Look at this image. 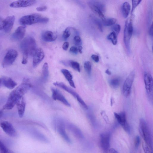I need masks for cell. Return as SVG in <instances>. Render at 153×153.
<instances>
[{"label":"cell","mask_w":153,"mask_h":153,"mask_svg":"<svg viewBox=\"0 0 153 153\" xmlns=\"http://www.w3.org/2000/svg\"><path fill=\"white\" fill-rule=\"evenodd\" d=\"M25 93L19 85L13 90L9 94L7 101L3 106L5 110H10L14 106L18 100L23 97Z\"/></svg>","instance_id":"1"},{"label":"cell","mask_w":153,"mask_h":153,"mask_svg":"<svg viewBox=\"0 0 153 153\" xmlns=\"http://www.w3.org/2000/svg\"><path fill=\"white\" fill-rule=\"evenodd\" d=\"M20 48L23 54L33 56L37 49L35 39L31 36H27L21 42Z\"/></svg>","instance_id":"2"},{"label":"cell","mask_w":153,"mask_h":153,"mask_svg":"<svg viewBox=\"0 0 153 153\" xmlns=\"http://www.w3.org/2000/svg\"><path fill=\"white\" fill-rule=\"evenodd\" d=\"M139 130L144 143L152 150V140L151 132L147 123L143 118L140 120Z\"/></svg>","instance_id":"3"},{"label":"cell","mask_w":153,"mask_h":153,"mask_svg":"<svg viewBox=\"0 0 153 153\" xmlns=\"http://www.w3.org/2000/svg\"><path fill=\"white\" fill-rule=\"evenodd\" d=\"M42 17L37 14H34L24 16L19 19L20 23L23 25H30L33 24L40 23Z\"/></svg>","instance_id":"4"},{"label":"cell","mask_w":153,"mask_h":153,"mask_svg":"<svg viewBox=\"0 0 153 153\" xmlns=\"http://www.w3.org/2000/svg\"><path fill=\"white\" fill-rule=\"evenodd\" d=\"M135 75L134 72L132 71L127 77L124 82L122 91L123 95L126 97L128 96L130 94Z\"/></svg>","instance_id":"5"},{"label":"cell","mask_w":153,"mask_h":153,"mask_svg":"<svg viewBox=\"0 0 153 153\" xmlns=\"http://www.w3.org/2000/svg\"><path fill=\"white\" fill-rule=\"evenodd\" d=\"M18 56L17 51L14 49L8 51L5 56L2 63V66L5 68L11 65L15 62Z\"/></svg>","instance_id":"6"},{"label":"cell","mask_w":153,"mask_h":153,"mask_svg":"<svg viewBox=\"0 0 153 153\" xmlns=\"http://www.w3.org/2000/svg\"><path fill=\"white\" fill-rule=\"evenodd\" d=\"M144 80L146 93L149 98L152 99L153 92V79L151 75L145 72L144 75Z\"/></svg>","instance_id":"7"},{"label":"cell","mask_w":153,"mask_h":153,"mask_svg":"<svg viewBox=\"0 0 153 153\" xmlns=\"http://www.w3.org/2000/svg\"><path fill=\"white\" fill-rule=\"evenodd\" d=\"M110 136L108 133L101 134L100 136V143L101 148L104 153H108L109 149Z\"/></svg>","instance_id":"8"},{"label":"cell","mask_w":153,"mask_h":153,"mask_svg":"<svg viewBox=\"0 0 153 153\" xmlns=\"http://www.w3.org/2000/svg\"><path fill=\"white\" fill-rule=\"evenodd\" d=\"M114 114L118 122L123 129L126 131L129 132L130 131V127L127 121L125 112H122L119 113L114 112Z\"/></svg>","instance_id":"9"},{"label":"cell","mask_w":153,"mask_h":153,"mask_svg":"<svg viewBox=\"0 0 153 153\" xmlns=\"http://www.w3.org/2000/svg\"><path fill=\"white\" fill-rule=\"evenodd\" d=\"M0 126L4 131L9 136L15 137L17 135V133L13 125L10 122L4 121L1 122Z\"/></svg>","instance_id":"10"},{"label":"cell","mask_w":153,"mask_h":153,"mask_svg":"<svg viewBox=\"0 0 153 153\" xmlns=\"http://www.w3.org/2000/svg\"><path fill=\"white\" fill-rule=\"evenodd\" d=\"M26 26L22 25L19 27L12 34L11 39L14 41H19L24 37L26 31Z\"/></svg>","instance_id":"11"},{"label":"cell","mask_w":153,"mask_h":153,"mask_svg":"<svg viewBox=\"0 0 153 153\" xmlns=\"http://www.w3.org/2000/svg\"><path fill=\"white\" fill-rule=\"evenodd\" d=\"M52 97L54 100H57L62 102L68 107H71L70 104L65 98L64 96L57 89L52 88Z\"/></svg>","instance_id":"12"},{"label":"cell","mask_w":153,"mask_h":153,"mask_svg":"<svg viewBox=\"0 0 153 153\" xmlns=\"http://www.w3.org/2000/svg\"><path fill=\"white\" fill-rule=\"evenodd\" d=\"M45 54L42 48H37L33 56V65L34 68L36 67L44 58Z\"/></svg>","instance_id":"13"},{"label":"cell","mask_w":153,"mask_h":153,"mask_svg":"<svg viewBox=\"0 0 153 153\" xmlns=\"http://www.w3.org/2000/svg\"><path fill=\"white\" fill-rule=\"evenodd\" d=\"M36 2V1L33 0H18L12 2L10 6L14 8L26 7L33 5Z\"/></svg>","instance_id":"14"},{"label":"cell","mask_w":153,"mask_h":153,"mask_svg":"<svg viewBox=\"0 0 153 153\" xmlns=\"http://www.w3.org/2000/svg\"><path fill=\"white\" fill-rule=\"evenodd\" d=\"M15 19L14 16H7L4 19V30L5 33H8L10 31L13 26Z\"/></svg>","instance_id":"15"},{"label":"cell","mask_w":153,"mask_h":153,"mask_svg":"<svg viewBox=\"0 0 153 153\" xmlns=\"http://www.w3.org/2000/svg\"><path fill=\"white\" fill-rule=\"evenodd\" d=\"M16 104L19 115L22 118L24 115L26 106V101L24 97H23L19 99Z\"/></svg>","instance_id":"16"},{"label":"cell","mask_w":153,"mask_h":153,"mask_svg":"<svg viewBox=\"0 0 153 153\" xmlns=\"http://www.w3.org/2000/svg\"><path fill=\"white\" fill-rule=\"evenodd\" d=\"M42 39L45 41L51 42L55 41L56 39V36L53 32L46 30L43 32L42 34Z\"/></svg>","instance_id":"17"},{"label":"cell","mask_w":153,"mask_h":153,"mask_svg":"<svg viewBox=\"0 0 153 153\" xmlns=\"http://www.w3.org/2000/svg\"><path fill=\"white\" fill-rule=\"evenodd\" d=\"M53 84L63 89H64L71 94L76 99L79 96L74 91L67 86L63 82H56L53 83Z\"/></svg>","instance_id":"18"},{"label":"cell","mask_w":153,"mask_h":153,"mask_svg":"<svg viewBox=\"0 0 153 153\" xmlns=\"http://www.w3.org/2000/svg\"><path fill=\"white\" fill-rule=\"evenodd\" d=\"M88 4L92 10L102 20L105 18L103 12L98 7L93 3L92 1H88Z\"/></svg>","instance_id":"19"},{"label":"cell","mask_w":153,"mask_h":153,"mask_svg":"<svg viewBox=\"0 0 153 153\" xmlns=\"http://www.w3.org/2000/svg\"><path fill=\"white\" fill-rule=\"evenodd\" d=\"M2 84L6 88L10 89H13L17 83L10 78L2 79Z\"/></svg>","instance_id":"20"},{"label":"cell","mask_w":153,"mask_h":153,"mask_svg":"<svg viewBox=\"0 0 153 153\" xmlns=\"http://www.w3.org/2000/svg\"><path fill=\"white\" fill-rule=\"evenodd\" d=\"M61 72L68 81L70 85L73 88H75L76 86L73 80V76L70 72L65 69H62Z\"/></svg>","instance_id":"21"},{"label":"cell","mask_w":153,"mask_h":153,"mask_svg":"<svg viewBox=\"0 0 153 153\" xmlns=\"http://www.w3.org/2000/svg\"><path fill=\"white\" fill-rule=\"evenodd\" d=\"M128 23V20H127L125 23L124 30V41L127 52L128 53H130V39L128 37L127 30Z\"/></svg>","instance_id":"22"},{"label":"cell","mask_w":153,"mask_h":153,"mask_svg":"<svg viewBox=\"0 0 153 153\" xmlns=\"http://www.w3.org/2000/svg\"><path fill=\"white\" fill-rule=\"evenodd\" d=\"M122 12L123 17L127 18L128 16L130 10V5L127 2H124L122 6Z\"/></svg>","instance_id":"23"},{"label":"cell","mask_w":153,"mask_h":153,"mask_svg":"<svg viewBox=\"0 0 153 153\" xmlns=\"http://www.w3.org/2000/svg\"><path fill=\"white\" fill-rule=\"evenodd\" d=\"M102 21L105 26H109L114 24L116 23L117 20L116 19L114 18H105L102 20Z\"/></svg>","instance_id":"24"},{"label":"cell","mask_w":153,"mask_h":153,"mask_svg":"<svg viewBox=\"0 0 153 153\" xmlns=\"http://www.w3.org/2000/svg\"><path fill=\"white\" fill-rule=\"evenodd\" d=\"M42 73L43 78L46 79L49 76L48 66L47 62L44 63L42 68Z\"/></svg>","instance_id":"25"},{"label":"cell","mask_w":153,"mask_h":153,"mask_svg":"<svg viewBox=\"0 0 153 153\" xmlns=\"http://www.w3.org/2000/svg\"><path fill=\"white\" fill-rule=\"evenodd\" d=\"M0 153H15L8 149L0 140Z\"/></svg>","instance_id":"26"},{"label":"cell","mask_w":153,"mask_h":153,"mask_svg":"<svg viewBox=\"0 0 153 153\" xmlns=\"http://www.w3.org/2000/svg\"><path fill=\"white\" fill-rule=\"evenodd\" d=\"M107 39L111 40L114 45H116L117 43V35L114 32L111 33L107 37Z\"/></svg>","instance_id":"27"},{"label":"cell","mask_w":153,"mask_h":153,"mask_svg":"<svg viewBox=\"0 0 153 153\" xmlns=\"http://www.w3.org/2000/svg\"><path fill=\"white\" fill-rule=\"evenodd\" d=\"M120 80L118 78H115L111 79L110 81L111 85L114 88L118 87L120 84Z\"/></svg>","instance_id":"28"},{"label":"cell","mask_w":153,"mask_h":153,"mask_svg":"<svg viewBox=\"0 0 153 153\" xmlns=\"http://www.w3.org/2000/svg\"><path fill=\"white\" fill-rule=\"evenodd\" d=\"M70 66L79 72L80 71L79 64L77 62L71 60Z\"/></svg>","instance_id":"29"},{"label":"cell","mask_w":153,"mask_h":153,"mask_svg":"<svg viewBox=\"0 0 153 153\" xmlns=\"http://www.w3.org/2000/svg\"><path fill=\"white\" fill-rule=\"evenodd\" d=\"M127 30L128 37L130 39L132 36L133 31V25L131 21H130L128 23Z\"/></svg>","instance_id":"30"},{"label":"cell","mask_w":153,"mask_h":153,"mask_svg":"<svg viewBox=\"0 0 153 153\" xmlns=\"http://www.w3.org/2000/svg\"><path fill=\"white\" fill-rule=\"evenodd\" d=\"M84 68L86 72L90 75L91 71V62L89 61H85L84 63Z\"/></svg>","instance_id":"31"},{"label":"cell","mask_w":153,"mask_h":153,"mask_svg":"<svg viewBox=\"0 0 153 153\" xmlns=\"http://www.w3.org/2000/svg\"><path fill=\"white\" fill-rule=\"evenodd\" d=\"M71 34V28L70 27H68L64 31L62 35V38L66 40L69 37Z\"/></svg>","instance_id":"32"},{"label":"cell","mask_w":153,"mask_h":153,"mask_svg":"<svg viewBox=\"0 0 153 153\" xmlns=\"http://www.w3.org/2000/svg\"><path fill=\"white\" fill-rule=\"evenodd\" d=\"M93 20L94 24L96 25L100 31L102 32L103 31L102 25L100 20L95 18H93Z\"/></svg>","instance_id":"33"},{"label":"cell","mask_w":153,"mask_h":153,"mask_svg":"<svg viewBox=\"0 0 153 153\" xmlns=\"http://www.w3.org/2000/svg\"><path fill=\"white\" fill-rule=\"evenodd\" d=\"M142 146L145 153H152V150L145 143H142Z\"/></svg>","instance_id":"34"},{"label":"cell","mask_w":153,"mask_h":153,"mask_svg":"<svg viewBox=\"0 0 153 153\" xmlns=\"http://www.w3.org/2000/svg\"><path fill=\"white\" fill-rule=\"evenodd\" d=\"M74 42L75 45L77 46H81L82 44V40L80 37L78 35L75 36L74 37Z\"/></svg>","instance_id":"35"},{"label":"cell","mask_w":153,"mask_h":153,"mask_svg":"<svg viewBox=\"0 0 153 153\" xmlns=\"http://www.w3.org/2000/svg\"><path fill=\"white\" fill-rule=\"evenodd\" d=\"M121 29V27L120 25L116 24L113 25L112 27L113 32H114L117 35L120 32Z\"/></svg>","instance_id":"36"},{"label":"cell","mask_w":153,"mask_h":153,"mask_svg":"<svg viewBox=\"0 0 153 153\" xmlns=\"http://www.w3.org/2000/svg\"><path fill=\"white\" fill-rule=\"evenodd\" d=\"M76 99L78 102L85 110H87L88 109V106L80 96H79L76 98Z\"/></svg>","instance_id":"37"},{"label":"cell","mask_w":153,"mask_h":153,"mask_svg":"<svg viewBox=\"0 0 153 153\" xmlns=\"http://www.w3.org/2000/svg\"><path fill=\"white\" fill-rule=\"evenodd\" d=\"M141 1V0H133L132 1V8L131 13L133 12L136 7L139 4Z\"/></svg>","instance_id":"38"},{"label":"cell","mask_w":153,"mask_h":153,"mask_svg":"<svg viewBox=\"0 0 153 153\" xmlns=\"http://www.w3.org/2000/svg\"><path fill=\"white\" fill-rule=\"evenodd\" d=\"M70 52L74 54H77L78 52V48L75 46H72L70 49Z\"/></svg>","instance_id":"39"},{"label":"cell","mask_w":153,"mask_h":153,"mask_svg":"<svg viewBox=\"0 0 153 153\" xmlns=\"http://www.w3.org/2000/svg\"><path fill=\"white\" fill-rule=\"evenodd\" d=\"M140 142V139L139 136H137L136 137L135 140V145L136 147H137L139 145Z\"/></svg>","instance_id":"40"},{"label":"cell","mask_w":153,"mask_h":153,"mask_svg":"<svg viewBox=\"0 0 153 153\" xmlns=\"http://www.w3.org/2000/svg\"><path fill=\"white\" fill-rule=\"evenodd\" d=\"M71 60H63L61 61V63L66 66H70Z\"/></svg>","instance_id":"41"},{"label":"cell","mask_w":153,"mask_h":153,"mask_svg":"<svg viewBox=\"0 0 153 153\" xmlns=\"http://www.w3.org/2000/svg\"><path fill=\"white\" fill-rule=\"evenodd\" d=\"M4 19L0 16V30L4 29Z\"/></svg>","instance_id":"42"},{"label":"cell","mask_w":153,"mask_h":153,"mask_svg":"<svg viewBox=\"0 0 153 153\" xmlns=\"http://www.w3.org/2000/svg\"><path fill=\"white\" fill-rule=\"evenodd\" d=\"M92 59L95 62H97L99 61V58L98 56L95 54H93L91 56Z\"/></svg>","instance_id":"43"},{"label":"cell","mask_w":153,"mask_h":153,"mask_svg":"<svg viewBox=\"0 0 153 153\" xmlns=\"http://www.w3.org/2000/svg\"><path fill=\"white\" fill-rule=\"evenodd\" d=\"M47 9V7L46 6L38 7L36 8L37 11L41 12L45 11Z\"/></svg>","instance_id":"44"},{"label":"cell","mask_w":153,"mask_h":153,"mask_svg":"<svg viewBox=\"0 0 153 153\" xmlns=\"http://www.w3.org/2000/svg\"><path fill=\"white\" fill-rule=\"evenodd\" d=\"M69 46V43L68 42H65L63 44L62 46V48L64 50L66 51L68 49Z\"/></svg>","instance_id":"45"},{"label":"cell","mask_w":153,"mask_h":153,"mask_svg":"<svg viewBox=\"0 0 153 153\" xmlns=\"http://www.w3.org/2000/svg\"><path fill=\"white\" fill-rule=\"evenodd\" d=\"M49 19L46 17H42L41 19L40 23H46L48 22Z\"/></svg>","instance_id":"46"},{"label":"cell","mask_w":153,"mask_h":153,"mask_svg":"<svg viewBox=\"0 0 153 153\" xmlns=\"http://www.w3.org/2000/svg\"><path fill=\"white\" fill-rule=\"evenodd\" d=\"M109 153H119L117 150L113 148L110 149L108 151Z\"/></svg>","instance_id":"47"},{"label":"cell","mask_w":153,"mask_h":153,"mask_svg":"<svg viewBox=\"0 0 153 153\" xmlns=\"http://www.w3.org/2000/svg\"><path fill=\"white\" fill-rule=\"evenodd\" d=\"M149 34L151 36H153V25L152 24L151 25L149 30Z\"/></svg>","instance_id":"48"},{"label":"cell","mask_w":153,"mask_h":153,"mask_svg":"<svg viewBox=\"0 0 153 153\" xmlns=\"http://www.w3.org/2000/svg\"><path fill=\"white\" fill-rule=\"evenodd\" d=\"M82 47L81 45L78 46V50L80 53H82Z\"/></svg>","instance_id":"49"},{"label":"cell","mask_w":153,"mask_h":153,"mask_svg":"<svg viewBox=\"0 0 153 153\" xmlns=\"http://www.w3.org/2000/svg\"><path fill=\"white\" fill-rule=\"evenodd\" d=\"M105 72L106 74H108V75H110L111 74V73L110 72V71L108 69H107L105 71Z\"/></svg>","instance_id":"50"},{"label":"cell","mask_w":153,"mask_h":153,"mask_svg":"<svg viewBox=\"0 0 153 153\" xmlns=\"http://www.w3.org/2000/svg\"><path fill=\"white\" fill-rule=\"evenodd\" d=\"M111 105L112 106V105L113 104L114 102V100L112 97L111 98Z\"/></svg>","instance_id":"51"},{"label":"cell","mask_w":153,"mask_h":153,"mask_svg":"<svg viewBox=\"0 0 153 153\" xmlns=\"http://www.w3.org/2000/svg\"><path fill=\"white\" fill-rule=\"evenodd\" d=\"M3 114V111L1 110H0V119L1 117Z\"/></svg>","instance_id":"52"},{"label":"cell","mask_w":153,"mask_h":153,"mask_svg":"<svg viewBox=\"0 0 153 153\" xmlns=\"http://www.w3.org/2000/svg\"><path fill=\"white\" fill-rule=\"evenodd\" d=\"M2 84V79L0 78V86Z\"/></svg>","instance_id":"53"}]
</instances>
